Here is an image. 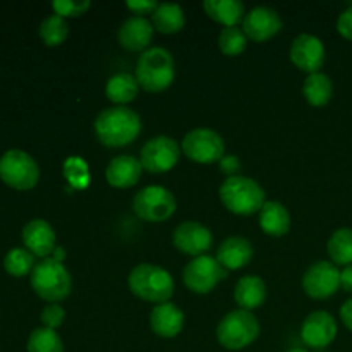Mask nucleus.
I'll list each match as a JSON object with an SVG mask.
<instances>
[{"mask_svg":"<svg viewBox=\"0 0 352 352\" xmlns=\"http://www.w3.org/2000/svg\"><path fill=\"white\" fill-rule=\"evenodd\" d=\"M141 133V119L124 105L103 109L95 119V134L107 148H120L133 143Z\"/></svg>","mask_w":352,"mask_h":352,"instance_id":"nucleus-1","label":"nucleus"},{"mask_svg":"<svg viewBox=\"0 0 352 352\" xmlns=\"http://www.w3.org/2000/svg\"><path fill=\"white\" fill-rule=\"evenodd\" d=\"M136 79L148 93H160L170 88L175 79L174 55L162 47H150L140 55Z\"/></svg>","mask_w":352,"mask_h":352,"instance_id":"nucleus-2","label":"nucleus"},{"mask_svg":"<svg viewBox=\"0 0 352 352\" xmlns=\"http://www.w3.org/2000/svg\"><path fill=\"white\" fill-rule=\"evenodd\" d=\"M131 292L146 302L164 305L174 296V278L165 268L151 263H141L131 270L127 277Z\"/></svg>","mask_w":352,"mask_h":352,"instance_id":"nucleus-3","label":"nucleus"},{"mask_svg":"<svg viewBox=\"0 0 352 352\" xmlns=\"http://www.w3.org/2000/svg\"><path fill=\"white\" fill-rule=\"evenodd\" d=\"M220 201L234 215H253L265 205V191L254 179L236 175L227 177L220 186Z\"/></svg>","mask_w":352,"mask_h":352,"instance_id":"nucleus-4","label":"nucleus"},{"mask_svg":"<svg viewBox=\"0 0 352 352\" xmlns=\"http://www.w3.org/2000/svg\"><path fill=\"white\" fill-rule=\"evenodd\" d=\"M31 287L41 299L52 302L64 301L71 294L72 278L62 261L45 258L34 265L30 275Z\"/></svg>","mask_w":352,"mask_h":352,"instance_id":"nucleus-5","label":"nucleus"},{"mask_svg":"<svg viewBox=\"0 0 352 352\" xmlns=\"http://www.w3.org/2000/svg\"><path fill=\"white\" fill-rule=\"evenodd\" d=\"M260 337V322L251 311L236 309L220 320L217 325V340L229 351L246 349Z\"/></svg>","mask_w":352,"mask_h":352,"instance_id":"nucleus-6","label":"nucleus"},{"mask_svg":"<svg viewBox=\"0 0 352 352\" xmlns=\"http://www.w3.org/2000/svg\"><path fill=\"white\" fill-rule=\"evenodd\" d=\"M0 179L10 188L28 191L36 186L40 168L30 153L12 148L0 157Z\"/></svg>","mask_w":352,"mask_h":352,"instance_id":"nucleus-7","label":"nucleus"},{"mask_svg":"<svg viewBox=\"0 0 352 352\" xmlns=\"http://www.w3.org/2000/svg\"><path fill=\"white\" fill-rule=\"evenodd\" d=\"M177 203L174 195L164 186H148L136 192L133 199V210L141 220L151 223L165 222L175 213Z\"/></svg>","mask_w":352,"mask_h":352,"instance_id":"nucleus-8","label":"nucleus"},{"mask_svg":"<svg viewBox=\"0 0 352 352\" xmlns=\"http://www.w3.org/2000/svg\"><path fill=\"white\" fill-rule=\"evenodd\" d=\"M181 150L189 160L210 165L222 160L223 153H226V143H223L222 136L213 129L196 127L182 138Z\"/></svg>","mask_w":352,"mask_h":352,"instance_id":"nucleus-9","label":"nucleus"},{"mask_svg":"<svg viewBox=\"0 0 352 352\" xmlns=\"http://www.w3.org/2000/svg\"><path fill=\"white\" fill-rule=\"evenodd\" d=\"M181 151V146L174 138L155 136L141 148V167L150 174H164V172L172 170L177 165Z\"/></svg>","mask_w":352,"mask_h":352,"instance_id":"nucleus-10","label":"nucleus"},{"mask_svg":"<svg viewBox=\"0 0 352 352\" xmlns=\"http://www.w3.org/2000/svg\"><path fill=\"white\" fill-rule=\"evenodd\" d=\"M227 277V270L217 261V258L203 254L189 261L182 274L184 285L196 294H208L217 287L219 282Z\"/></svg>","mask_w":352,"mask_h":352,"instance_id":"nucleus-11","label":"nucleus"},{"mask_svg":"<svg viewBox=\"0 0 352 352\" xmlns=\"http://www.w3.org/2000/svg\"><path fill=\"white\" fill-rule=\"evenodd\" d=\"M302 289L316 301L332 298L340 289V270L332 261H316L302 275Z\"/></svg>","mask_w":352,"mask_h":352,"instance_id":"nucleus-12","label":"nucleus"},{"mask_svg":"<svg viewBox=\"0 0 352 352\" xmlns=\"http://www.w3.org/2000/svg\"><path fill=\"white\" fill-rule=\"evenodd\" d=\"M289 55L296 67L308 74H315L325 64V45L315 34L302 33L292 40Z\"/></svg>","mask_w":352,"mask_h":352,"instance_id":"nucleus-13","label":"nucleus"},{"mask_svg":"<svg viewBox=\"0 0 352 352\" xmlns=\"http://www.w3.org/2000/svg\"><path fill=\"white\" fill-rule=\"evenodd\" d=\"M172 243L181 253L198 258L203 256L212 248L213 236L208 227H205L203 223L195 222V220H186L175 227Z\"/></svg>","mask_w":352,"mask_h":352,"instance_id":"nucleus-14","label":"nucleus"},{"mask_svg":"<svg viewBox=\"0 0 352 352\" xmlns=\"http://www.w3.org/2000/svg\"><path fill=\"white\" fill-rule=\"evenodd\" d=\"M282 24L284 23L277 10L267 6H258L244 16L243 31L248 40L265 43L282 30Z\"/></svg>","mask_w":352,"mask_h":352,"instance_id":"nucleus-15","label":"nucleus"},{"mask_svg":"<svg viewBox=\"0 0 352 352\" xmlns=\"http://www.w3.org/2000/svg\"><path fill=\"white\" fill-rule=\"evenodd\" d=\"M302 342L313 349L330 346L337 337V322L330 313L313 311L306 316L301 327Z\"/></svg>","mask_w":352,"mask_h":352,"instance_id":"nucleus-16","label":"nucleus"},{"mask_svg":"<svg viewBox=\"0 0 352 352\" xmlns=\"http://www.w3.org/2000/svg\"><path fill=\"white\" fill-rule=\"evenodd\" d=\"M153 24L146 17L131 16L120 24L117 31V41L129 52H144L153 40Z\"/></svg>","mask_w":352,"mask_h":352,"instance_id":"nucleus-17","label":"nucleus"},{"mask_svg":"<svg viewBox=\"0 0 352 352\" xmlns=\"http://www.w3.org/2000/svg\"><path fill=\"white\" fill-rule=\"evenodd\" d=\"M23 243L30 253L43 258V260L57 250V246H55L57 237H55L54 227L43 219H33L24 226Z\"/></svg>","mask_w":352,"mask_h":352,"instance_id":"nucleus-18","label":"nucleus"},{"mask_svg":"<svg viewBox=\"0 0 352 352\" xmlns=\"http://www.w3.org/2000/svg\"><path fill=\"white\" fill-rule=\"evenodd\" d=\"M141 174H143V167H141L140 158L133 155H119L107 165L105 179L112 188L127 189L138 184Z\"/></svg>","mask_w":352,"mask_h":352,"instance_id":"nucleus-19","label":"nucleus"},{"mask_svg":"<svg viewBox=\"0 0 352 352\" xmlns=\"http://www.w3.org/2000/svg\"><path fill=\"white\" fill-rule=\"evenodd\" d=\"M253 244L241 236H230L217 250V261L229 270H241L253 260Z\"/></svg>","mask_w":352,"mask_h":352,"instance_id":"nucleus-20","label":"nucleus"},{"mask_svg":"<svg viewBox=\"0 0 352 352\" xmlns=\"http://www.w3.org/2000/svg\"><path fill=\"white\" fill-rule=\"evenodd\" d=\"M184 327V313L172 302L157 305L150 313V329L162 339H174Z\"/></svg>","mask_w":352,"mask_h":352,"instance_id":"nucleus-21","label":"nucleus"},{"mask_svg":"<svg viewBox=\"0 0 352 352\" xmlns=\"http://www.w3.org/2000/svg\"><path fill=\"white\" fill-rule=\"evenodd\" d=\"M267 299V285L258 275H246L239 278L234 289V301L244 311H253L260 308Z\"/></svg>","mask_w":352,"mask_h":352,"instance_id":"nucleus-22","label":"nucleus"},{"mask_svg":"<svg viewBox=\"0 0 352 352\" xmlns=\"http://www.w3.org/2000/svg\"><path fill=\"white\" fill-rule=\"evenodd\" d=\"M260 227L272 237H282L291 229V213L280 201H265L260 210Z\"/></svg>","mask_w":352,"mask_h":352,"instance_id":"nucleus-23","label":"nucleus"},{"mask_svg":"<svg viewBox=\"0 0 352 352\" xmlns=\"http://www.w3.org/2000/svg\"><path fill=\"white\" fill-rule=\"evenodd\" d=\"M138 93H140V82H138L136 76L129 74V72H117L105 85L107 98L116 105L126 107L127 103L136 100Z\"/></svg>","mask_w":352,"mask_h":352,"instance_id":"nucleus-24","label":"nucleus"},{"mask_svg":"<svg viewBox=\"0 0 352 352\" xmlns=\"http://www.w3.org/2000/svg\"><path fill=\"white\" fill-rule=\"evenodd\" d=\"M203 9L213 21L226 28H234L246 16V7L239 0H205Z\"/></svg>","mask_w":352,"mask_h":352,"instance_id":"nucleus-25","label":"nucleus"},{"mask_svg":"<svg viewBox=\"0 0 352 352\" xmlns=\"http://www.w3.org/2000/svg\"><path fill=\"white\" fill-rule=\"evenodd\" d=\"M151 24L157 31L164 34H174L181 31L186 24L184 10L181 6L172 2L158 3L157 10L151 16Z\"/></svg>","mask_w":352,"mask_h":352,"instance_id":"nucleus-26","label":"nucleus"},{"mask_svg":"<svg viewBox=\"0 0 352 352\" xmlns=\"http://www.w3.org/2000/svg\"><path fill=\"white\" fill-rule=\"evenodd\" d=\"M302 95L311 107H325L333 95L332 79L323 72L308 74L302 82Z\"/></svg>","mask_w":352,"mask_h":352,"instance_id":"nucleus-27","label":"nucleus"},{"mask_svg":"<svg viewBox=\"0 0 352 352\" xmlns=\"http://www.w3.org/2000/svg\"><path fill=\"white\" fill-rule=\"evenodd\" d=\"M327 251L333 265H352V229H337L327 243Z\"/></svg>","mask_w":352,"mask_h":352,"instance_id":"nucleus-28","label":"nucleus"},{"mask_svg":"<svg viewBox=\"0 0 352 352\" xmlns=\"http://www.w3.org/2000/svg\"><path fill=\"white\" fill-rule=\"evenodd\" d=\"M40 38L43 40L45 45L48 47H58L65 41L69 34V26L67 21L64 17L57 16V14H52V16L45 17L40 24Z\"/></svg>","mask_w":352,"mask_h":352,"instance_id":"nucleus-29","label":"nucleus"},{"mask_svg":"<svg viewBox=\"0 0 352 352\" xmlns=\"http://www.w3.org/2000/svg\"><path fill=\"white\" fill-rule=\"evenodd\" d=\"M26 349L28 352H64V344L55 330L40 327L31 332Z\"/></svg>","mask_w":352,"mask_h":352,"instance_id":"nucleus-30","label":"nucleus"},{"mask_svg":"<svg viewBox=\"0 0 352 352\" xmlns=\"http://www.w3.org/2000/svg\"><path fill=\"white\" fill-rule=\"evenodd\" d=\"M34 254L24 248H12L3 258V268L12 277H24L34 268Z\"/></svg>","mask_w":352,"mask_h":352,"instance_id":"nucleus-31","label":"nucleus"},{"mask_svg":"<svg viewBox=\"0 0 352 352\" xmlns=\"http://www.w3.org/2000/svg\"><path fill=\"white\" fill-rule=\"evenodd\" d=\"M248 36L241 28H223L219 34V48L227 57H237L246 50Z\"/></svg>","mask_w":352,"mask_h":352,"instance_id":"nucleus-32","label":"nucleus"},{"mask_svg":"<svg viewBox=\"0 0 352 352\" xmlns=\"http://www.w3.org/2000/svg\"><path fill=\"white\" fill-rule=\"evenodd\" d=\"M89 7H91V2H88V0H81V2H78V0H55V2H52V9L55 10V14L64 17V19L65 17L82 16Z\"/></svg>","mask_w":352,"mask_h":352,"instance_id":"nucleus-33","label":"nucleus"},{"mask_svg":"<svg viewBox=\"0 0 352 352\" xmlns=\"http://www.w3.org/2000/svg\"><path fill=\"white\" fill-rule=\"evenodd\" d=\"M65 320V309L62 308L57 302H52L47 308L41 311V323H43L45 329L55 330L64 323Z\"/></svg>","mask_w":352,"mask_h":352,"instance_id":"nucleus-34","label":"nucleus"},{"mask_svg":"<svg viewBox=\"0 0 352 352\" xmlns=\"http://www.w3.org/2000/svg\"><path fill=\"white\" fill-rule=\"evenodd\" d=\"M126 6H127V9L134 14V16L144 17V16H148V14H151V16H153V12L157 10V7H158V2H155V0H129Z\"/></svg>","mask_w":352,"mask_h":352,"instance_id":"nucleus-35","label":"nucleus"},{"mask_svg":"<svg viewBox=\"0 0 352 352\" xmlns=\"http://www.w3.org/2000/svg\"><path fill=\"white\" fill-rule=\"evenodd\" d=\"M337 31L340 33V36L352 41V2L337 19Z\"/></svg>","mask_w":352,"mask_h":352,"instance_id":"nucleus-36","label":"nucleus"},{"mask_svg":"<svg viewBox=\"0 0 352 352\" xmlns=\"http://www.w3.org/2000/svg\"><path fill=\"white\" fill-rule=\"evenodd\" d=\"M219 167L222 174H226L227 177H236L237 172L241 170V160L234 155H227L222 160L219 162Z\"/></svg>","mask_w":352,"mask_h":352,"instance_id":"nucleus-37","label":"nucleus"},{"mask_svg":"<svg viewBox=\"0 0 352 352\" xmlns=\"http://www.w3.org/2000/svg\"><path fill=\"white\" fill-rule=\"evenodd\" d=\"M340 287L352 294V265H347V267L340 272Z\"/></svg>","mask_w":352,"mask_h":352,"instance_id":"nucleus-38","label":"nucleus"},{"mask_svg":"<svg viewBox=\"0 0 352 352\" xmlns=\"http://www.w3.org/2000/svg\"><path fill=\"white\" fill-rule=\"evenodd\" d=\"M340 318H342L344 325L352 332V299L342 305V308H340Z\"/></svg>","mask_w":352,"mask_h":352,"instance_id":"nucleus-39","label":"nucleus"},{"mask_svg":"<svg viewBox=\"0 0 352 352\" xmlns=\"http://www.w3.org/2000/svg\"><path fill=\"white\" fill-rule=\"evenodd\" d=\"M285 352H308V351H306V349H301V347H294V349L285 351Z\"/></svg>","mask_w":352,"mask_h":352,"instance_id":"nucleus-40","label":"nucleus"}]
</instances>
